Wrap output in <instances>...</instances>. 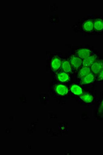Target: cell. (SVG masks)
<instances>
[{"instance_id": "obj_18", "label": "cell", "mask_w": 103, "mask_h": 155, "mask_svg": "<svg viewBox=\"0 0 103 155\" xmlns=\"http://www.w3.org/2000/svg\"><path fill=\"white\" fill-rule=\"evenodd\" d=\"M47 95H42L41 96V101H42V102L43 103V104H46L48 102V100L49 99H46Z\"/></svg>"}, {"instance_id": "obj_7", "label": "cell", "mask_w": 103, "mask_h": 155, "mask_svg": "<svg viewBox=\"0 0 103 155\" xmlns=\"http://www.w3.org/2000/svg\"><path fill=\"white\" fill-rule=\"evenodd\" d=\"M69 87L71 99H74L75 101L78 98L84 93L85 87L80 84L79 82L74 81L72 83L68 85Z\"/></svg>"}, {"instance_id": "obj_13", "label": "cell", "mask_w": 103, "mask_h": 155, "mask_svg": "<svg viewBox=\"0 0 103 155\" xmlns=\"http://www.w3.org/2000/svg\"><path fill=\"white\" fill-rule=\"evenodd\" d=\"M61 69L74 77L75 71L74 70L73 66L71 65V63L66 55H65L63 57L62 60Z\"/></svg>"}, {"instance_id": "obj_11", "label": "cell", "mask_w": 103, "mask_h": 155, "mask_svg": "<svg viewBox=\"0 0 103 155\" xmlns=\"http://www.w3.org/2000/svg\"><path fill=\"white\" fill-rule=\"evenodd\" d=\"M79 82L82 85L88 87H96V84H98L97 76L91 71Z\"/></svg>"}, {"instance_id": "obj_3", "label": "cell", "mask_w": 103, "mask_h": 155, "mask_svg": "<svg viewBox=\"0 0 103 155\" xmlns=\"http://www.w3.org/2000/svg\"><path fill=\"white\" fill-rule=\"evenodd\" d=\"M97 99L96 87H85L84 93L75 101L81 106H93L96 104Z\"/></svg>"}, {"instance_id": "obj_10", "label": "cell", "mask_w": 103, "mask_h": 155, "mask_svg": "<svg viewBox=\"0 0 103 155\" xmlns=\"http://www.w3.org/2000/svg\"><path fill=\"white\" fill-rule=\"evenodd\" d=\"M66 55L68 56V58L73 66L74 70L75 71V73L83 66V60L71 51H69Z\"/></svg>"}, {"instance_id": "obj_12", "label": "cell", "mask_w": 103, "mask_h": 155, "mask_svg": "<svg viewBox=\"0 0 103 155\" xmlns=\"http://www.w3.org/2000/svg\"><path fill=\"white\" fill-rule=\"evenodd\" d=\"M103 55L101 52L96 50L94 52L90 55L89 57L83 60V66L90 67L93 64H94L98 58Z\"/></svg>"}, {"instance_id": "obj_6", "label": "cell", "mask_w": 103, "mask_h": 155, "mask_svg": "<svg viewBox=\"0 0 103 155\" xmlns=\"http://www.w3.org/2000/svg\"><path fill=\"white\" fill-rule=\"evenodd\" d=\"M51 79L53 81L68 85L75 81L74 77L61 69L60 70L51 74Z\"/></svg>"}, {"instance_id": "obj_14", "label": "cell", "mask_w": 103, "mask_h": 155, "mask_svg": "<svg viewBox=\"0 0 103 155\" xmlns=\"http://www.w3.org/2000/svg\"><path fill=\"white\" fill-rule=\"evenodd\" d=\"M90 67L82 66L74 75L75 81L76 82H80L84 77H85L88 74L91 72Z\"/></svg>"}, {"instance_id": "obj_2", "label": "cell", "mask_w": 103, "mask_h": 155, "mask_svg": "<svg viewBox=\"0 0 103 155\" xmlns=\"http://www.w3.org/2000/svg\"><path fill=\"white\" fill-rule=\"evenodd\" d=\"M71 28L75 33L80 34L84 36L94 37L93 15L79 19Z\"/></svg>"}, {"instance_id": "obj_9", "label": "cell", "mask_w": 103, "mask_h": 155, "mask_svg": "<svg viewBox=\"0 0 103 155\" xmlns=\"http://www.w3.org/2000/svg\"><path fill=\"white\" fill-rule=\"evenodd\" d=\"M94 17V37L103 36V15H93Z\"/></svg>"}, {"instance_id": "obj_5", "label": "cell", "mask_w": 103, "mask_h": 155, "mask_svg": "<svg viewBox=\"0 0 103 155\" xmlns=\"http://www.w3.org/2000/svg\"><path fill=\"white\" fill-rule=\"evenodd\" d=\"M95 50L96 49L95 47L92 45L84 44L71 46L70 51L75 53L82 60H84Z\"/></svg>"}, {"instance_id": "obj_16", "label": "cell", "mask_w": 103, "mask_h": 155, "mask_svg": "<svg viewBox=\"0 0 103 155\" xmlns=\"http://www.w3.org/2000/svg\"><path fill=\"white\" fill-rule=\"evenodd\" d=\"M50 23H56L59 21V16L57 15H52L50 16L49 19Z\"/></svg>"}, {"instance_id": "obj_15", "label": "cell", "mask_w": 103, "mask_h": 155, "mask_svg": "<svg viewBox=\"0 0 103 155\" xmlns=\"http://www.w3.org/2000/svg\"><path fill=\"white\" fill-rule=\"evenodd\" d=\"M91 71L94 74H98L103 70V55L98 58L96 62L93 64L90 67Z\"/></svg>"}, {"instance_id": "obj_17", "label": "cell", "mask_w": 103, "mask_h": 155, "mask_svg": "<svg viewBox=\"0 0 103 155\" xmlns=\"http://www.w3.org/2000/svg\"><path fill=\"white\" fill-rule=\"evenodd\" d=\"M98 83H103V70L97 76Z\"/></svg>"}, {"instance_id": "obj_4", "label": "cell", "mask_w": 103, "mask_h": 155, "mask_svg": "<svg viewBox=\"0 0 103 155\" xmlns=\"http://www.w3.org/2000/svg\"><path fill=\"white\" fill-rule=\"evenodd\" d=\"M64 55L62 53L50 54L49 58L47 60L46 71L52 74L60 70L62 65V60Z\"/></svg>"}, {"instance_id": "obj_8", "label": "cell", "mask_w": 103, "mask_h": 155, "mask_svg": "<svg viewBox=\"0 0 103 155\" xmlns=\"http://www.w3.org/2000/svg\"><path fill=\"white\" fill-rule=\"evenodd\" d=\"M94 118L98 122H103V90L100 91L94 108Z\"/></svg>"}, {"instance_id": "obj_1", "label": "cell", "mask_w": 103, "mask_h": 155, "mask_svg": "<svg viewBox=\"0 0 103 155\" xmlns=\"http://www.w3.org/2000/svg\"><path fill=\"white\" fill-rule=\"evenodd\" d=\"M50 93L60 106H65L68 101L71 99L68 85L52 81L49 83Z\"/></svg>"}]
</instances>
